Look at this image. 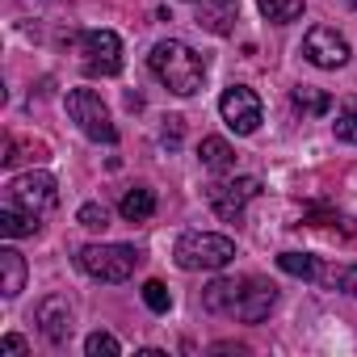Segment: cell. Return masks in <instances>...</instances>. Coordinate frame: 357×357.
I'll list each match as a JSON object with an SVG mask.
<instances>
[{"instance_id":"cell-1","label":"cell","mask_w":357,"mask_h":357,"mask_svg":"<svg viewBox=\"0 0 357 357\" xmlns=\"http://www.w3.org/2000/svg\"><path fill=\"white\" fill-rule=\"evenodd\" d=\"M59 202V185L51 172H22L5 185V206H0V231L9 240H22V236H34L43 227V215Z\"/></svg>"},{"instance_id":"cell-2","label":"cell","mask_w":357,"mask_h":357,"mask_svg":"<svg viewBox=\"0 0 357 357\" xmlns=\"http://www.w3.org/2000/svg\"><path fill=\"white\" fill-rule=\"evenodd\" d=\"M147 68H151V76H155L168 93H176V97H194V93L202 89V80H206V59H202L194 47L176 43V38L155 43L151 55H147Z\"/></svg>"},{"instance_id":"cell-3","label":"cell","mask_w":357,"mask_h":357,"mask_svg":"<svg viewBox=\"0 0 357 357\" xmlns=\"http://www.w3.org/2000/svg\"><path fill=\"white\" fill-rule=\"evenodd\" d=\"M176 265L198 273V269H223L236 261V240L231 236H219V231H185L172 248Z\"/></svg>"},{"instance_id":"cell-4","label":"cell","mask_w":357,"mask_h":357,"mask_svg":"<svg viewBox=\"0 0 357 357\" xmlns=\"http://www.w3.org/2000/svg\"><path fill=\"white\" fill-rule=\"evenodd\" d=\"M139 252L130 248V244H84L80 252H76V265L89 273V278H97V282H126L135 269H139Z\"/></svg>"},{"instance_id":"cell-5","label":"cell","mask_w":357,"mask_h":357,"mask_svg":"<svg viewBox=\"0 0 357 357\" xmlns=\"http://www.w3.org/2000/svg\"><path fill=\"white\" fill-rule=\"evenodd\" d=\"M68 114H72V122H76L93 143H118V126H114V118H109L101 93H93V89H72V93H68Z\"/></svg>"},{"instance_id":"cell-6","label":"cell","mask_w":357,"mask_h":357,"mask_svg":"<svg viewBox=\"0 0 357 357\" xmlns=\"http://www.w3.org/2000/svg\"><path fill=\"white\" fill-rule=\"evenodd\" d=\"M80 55H84V68L93 76H118L122 72V38L114 30H84L76 38Z\"/></svg>"},{"instance_id":"cell-7","label":"cell","mask_w":357,"mask_h":357,"mask_svg":"<svg viewBox=\"0 0 357 357\" xmlns=\"http://www.w3.org/2000/svg\"><path fill=\"white\" fill-rule=\"evenodd\" d=\"M257 194H261V176H231V181H215L211 185V211L223 223H236Z\"/></svg>"},{"instance_id":"cell-8","label":"cell","mask_w":357,"mask_h":357,"mask_svg":"<svg viewBox=\"0 0 357 357\" xmlns=\"http://www.w3.org/2000/svg\"><path fill=\"white\" fill-rule=\"evenodd\" d=\"M219 114H223V122L236 130V135H252L257 126H261V97L248 89V84H231L223 97H219Z\"/></svg>"},{"instance_id":"cell-9","label":"cell","mask_w":357,"mask_h":357,"mask_svg":"<svg viewBox=\"0 0 357 357\" xmlns=\"http://www.w3.org/2000/svg\"><path fill=\"white\" fill-rule=\"evenodd\" d=\"M303 55L315 63V68H344L349 63V43H344V34H336L332 26H315V30H307V38H303Z\"/></svg>"},{"instance_id":"cell-10","label":"cell","mask_w":357,"mask_h":357,"mask_svg":"<svg viewBox=\"0 0 357 357\" xmlns=\"http://www.w3.org/2000/svg\"><path fill=\"white\" fill-rule=\"evenodd\" d=\"M34 319H38V328H43V336H47L51 344H63V340L72 336V303H68L63 294L43 298L38 311H34Z\"/></svg>"},{"instance_id":"cell-11","label":"cell","mask_w":357,"mask_h":357,"mask_svg":"<svg viewBox=\"0 0 357 357\" xmlns=\"http://www.w3.org/2000/svg\"><path fill=\"white\" fill-rule=\"evenodd\" d=\"M273 303H278V286L273 282H261V278H248V290H244V298L236 307V319L240 324H261L273 311Z\"/></svg>"},{"instance_id":"cell-12","label":"cell","mask_w":357,"mask_h":357,"mask_svg":"<svg viewBox=\"0 0 357 357\" xmlns=\"http://www.w3.org/2000/svg\"><path fill=\"white\" fill-rule=\"evenodd\" d=\"M244 290H248V278H215V282L202 290V307L215 311V315H236Z\"/></svg>"},{"instance_id":"cell-13","label":"cell","mask_w":357,"mask_h":357,"mask_svg":"<svg viewBox=\"0 0 357 357\" xmlns=\"http://www.w3.org/2000/svg\"><path fill=\"white\" fill-rule=\"evenodd\" d=\"M236 17H240V0H202L198 9V26H206L219 38L236 34Z\"/></svg>"},{"instance_id":"cell-14","label":"cell","mask_w":357,"mask_h":357,"mask_svg":"<svg viewBox=\"0 0 357 357\" xmlns=\"http://www.w3.org/2000/svg\"><path fill=\"white\" fill-rule=\"evenodd\" d=\"M26 290V257L17 248H0V294L5 298H17Z\"/></svg>"},{"instance_id":"cell-15","label":"cell","mask_w":357,"mask_h":357,"mask_svg":"<svg viewBox=\"0 0 357 357\" xmlns=\"http://www.w3.org/2000/svg\"><path fill=\"white\" fill-rule=\"evenodd\" d=\"M118 211H122V219H126V223H147V219L155 215V194H151L147 185H135V190H126V194H122Z\"/></svg>"},{"instance_id":"cell-16","label":"cell","mask_w":357,"mask_h":357,"mask_svg":"<svg viewBox=\"0 0 357 357\" xmlns=\"http://www.w3.org/2000/svg\"><path fill=\"white\" fill-rule=\"evenodd\" d=\"M198 155H202V164L211 172H231L236 168V147L227 139H219V135H206L202 147H198Z\"/></svg>"},{"instance_id":"cell-17","label":"cell","mask_w":357,"mask_h":357,"mask_svg":"<svg viewBox=\"0 0 357 357\" xmlns=\"http://www.w3.org/2000/svg\"><path fill=\"white\" fill-rule=\"evenodd\" d=\"M257 9H261L265 22L290 26V22H298V17L307 13V0H257Z\"/></svg>"},{"instance_id":"cell-18","label":"cell","mask_w":357,"mask_h":357,"mask_svg":"<svg viewBox=\"0 0 357 357\" xmlns=\"http://www.w3.org/2000/svg\"><path fill=\"white\" fill-rule=\"evenodd\" d=\"M315 282H319V286H332V290H340V294H353V298H357V265H319Z\"/></svg>"},{"instance_id":"cell-19","label":"cell","mask_w":357,"mask_h":357,"mask_svg":"<svg viewBox=\"0 0 357 357\" xmlns=\"http://www.w3.org/2000/svg\"><path fill=\"white\" fill-rule=\"evenodd\" d=\"M278 269H282V273H290V278L315 282V273H319V261H315V257H307V252H282V257H278Z\"/></svg>"},{"instance_id":"cell-20","label":"cell","mask_w":357,"mask_h":357,"mask_svg":"<svg viewBox=\"0 0 357 357\" xmlns=\"http://www.w3.org/2000/svg\"><path fill=\"white\" fill-rule=\"evenodd\" d=\"M290 101H294V109H303V114H315V118L332 109V97H328L324 89H307V84H303V89H294V93H290Z\"/></svg>"},{"instance_id":"cell-21","label":"cell","mask_w":357,"mask_h":357,"mask_svg":"<svg viewBox=\"0 0 357 357\" xmlns=\"http://www.w3.org/2000/svg\"><path fill=\"white\" fill-rule=\"evenodd\" d=\"M332 130H336V139H340V143H357V97H353V101H344V105L336 109Z\"/></svg>"},{"instance_id":"cell-22","label":"cell","mask_w":357,"mask_h":357,"mask_svg":"<svg viewBox=\"0 0 357 357\" xmlns=\"http://www.w3.org/2000/svg\"><path fill=\"white\" fill-rule=\"evenodd\" d=\"M76 223L89 227V231H105V227H109V211H105L101 202H84V206L76 211Z\"/></svg>"},{"instance_id":"cell-23","label":"cell","mask_w":357,"mask_h":357,"mask_svg":"<svg viewBox=\"0 0 357 357\" xmlns=\"http://www.w3.org/2000/svg\"><path fill=\"white\" fill-rule=\"evenodd\" d=\"M84 353H89V357H118L122 344H118L114 332H93V336L84 340Z\"/></svg>"},{"instance_id":"cell-24","label":"cell","mask_w":357,"mask_h":357,"mask_svg":"<svg viewBox=\"0 0 357 357\" xmlns=\"http://www.w3.org/2000/svg\"><path fill=\"white\" fill-rule=\"evenodd\" d=\"M143 303H147L155 315H164V311L172 307V294H168V286H164V282H143Z\"/></svg>"},{"instance_id":"cell-25","label":"cell","mask_w":357,"mask_h":357,"mask_svg":"<svg viewBox=\"0 0 357 357\" xmlns=\"http://www.w3.org/2000/svg\"><path fill=\"white\" fill-rule=\"evenodd\" d=\"M30 344L22 340V336H5V340H0V353H26Z\"/></svg>"},{"instance_id":"cell-26","label":"cell","mask_w":357,"mask_h":357,"mask_svg":"<svg viewBox=\"0 0 357 357\" xmlns=\"http://www.w3.org/2000/svg\"><path fill=\"white\" fill-rule=\"evenodd\" d=\"M344 5H349V9H357V0H344Z\"/></svg>"}]
</instances>
